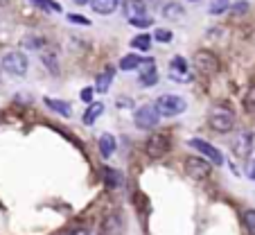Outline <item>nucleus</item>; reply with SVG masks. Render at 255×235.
I'll use <instances>...</instances> for the list:
<instances>
[{"label":"nucleus","instance_id":"nucleus-1","mask_svg":"<svg viewBox=\"0 0 255 235\" xmlns=\"http://www.w3.org/2000/svg\"><path fill=\"white\" fill-rule=\"evenodd\" d=\"M156 109H158L160 116L172 118V116H181L187 109V102L183 100L181 95H174V93H165V95L156 97Z\"/></svg>","mask_w":255,"mask_h":235},{"label":"nucleus","instance_id":"nucleus-2","mask_svg":"<svg viewBox=\"0 0 255 235\" xmlns=\"http://www.w3.org/2000/svg\"><path fill=\"white\" fill-rule=\"evenodd\" d=\"M160 113L158 109H156V104H143V107L136 109V113H133V124L138 129H143V131H149V129H154L156 124L160 122Z\"/></svg>","mask_w":255,"mask_h":235},{"label":"nucleus","instance_id":"nucleus-3","mask_svg":"<svg viewBox=\"0 0 255 235\" xmlns=\"http://www.w3.org/2000/svg\"><path fill=\"white\" fill-rule=\"evenodd\" d=\"M208 124H210L215 131H219V134H228L230 129L235 127V116H233V111H228L226 107H217L210 111Z\"/></svg>","mask_w":255,"mask_h":235},{"label":"nucleus","instance_id":"nucleus-4","mask_svg":"<svg viewBox=\"0 0 255 235\" xmlns=\"http://www.w3.org/2000/svg\"><path fill=\"white\" fill-rule=\"evenodd\" d=\"M2 70L5 73H9V75H16V77H23L27 73V66H30V61H27V57L23 52H18V50H11V52H7L5 57H2Z\"/></svg>","mask_w":255,"mask_h":235},{"label":"nucleus","instance_id":"nucleus-5","mask_svg":"<svg viewBox=\"0 0 255 235\" xmlns=\"http://www.w3.org/2000/svg\"><path fill=\"white\" fill-rule=\"evenodd\" d=\"M185 172L192 176V179L203 181V179L210 176L213 165H210V160L203 158V156H187V158H185Z\"/></svg>","mask_w":255,"mask_h":235},{"label":"nucleus","instance_id":"nucleus-6","mask_svg":"<svg viewBox=\"0 0 255 235\" xmlns=\"http://www.w3.org/2000/svg\"><path fill=\"white\" fill-rule=\"evenodd\" d=\"M194 66H197V70L203 73V75H215L219 70V57L215 52H210V50L201 48L194 52Z\"/></svg>","mask_w":255,"mask_h":235},{"label":"nucleus","instance_id":"nucleus-7","mask_svg":"<svg viewBox=\"0 0 255 235\" xmlns=\"http://www.w3.org/2000/svg\"><path fill=\"white\" fill-rule=\"evenodd\" d=\"M172 147V140L167 134H154L149 136L147 145H145V152H147L149 158H160V156H165L167 152H170Z\"/></svg>","mask_w":255,"mask_h":235},{"label":"nucleus","instance_id":"nucleus-8","mask_svg":"<svg viewBox=\"0 0 255 235\" xmlns=\"http://www.w3.org/2000/svg\"><path fill=\"white\" fill-rule=\"evenodd\" d=\"M190 147H194V150L199 152V154H203L210 163H215V165H223V154L215 147V145H210L208 140H201V138H192L190 140Z\"/></svg>","mask_w":255,"mask_h":235},{"label":"nucleus","instance_id":"nucleus-9","mask_svg":"<svg viewBox=\"0 0 255 235\" xmlns=\"http://www.w3.org/2000/svg\"><path fill=\"white\" fill-rule=\"evenodd\" d=\"M253 143H255V136L251 131H242L239 136H235L233 154L237 158H249V154L253 152Z\"/></svg>","mask_w":255,"mask_h":235},{"label":"nucleus","instance_id":"nucleus-10","mask_svg":"<svg viewBox=\"0 0 255 235\" xmlns=\"http://www.w3.org/2000/svg\"><path fill=\"white\" fill-rule=\"evenodd\" d=\"M156 84H158V73H156L154 59H147L140 66V86L149 88V86H156Z\"/></svg>","mask_w":255,"mask_h":235},{"label":"nucleus","instance_id":"nucleus-11","mask_svg":"<svg viewBox=\"0 0 255 235\" xmlns=\"http://www.w3.org/2000/svg\"><path fill=\"white\" fill-rule=\"evenodd\" d=\"M124 16H127L129 21L147 18V5H145V0H124Z\"/></svg>","mask_w":255,"mask_h":235},{"label":"nucleus","instance_id":"nucleus-12","mask_svg":"<svg viewBox=\"0 0 255 235\" xmlns=\"http://www.w3.org/2000/svg\"><path fill=\"white\" fill-rule=\"evenodd\" d=\"M170 77L174 81L190 79V73H187V61L183 57H174L170 61Z\"/></svg>","mask_w":255,"mask_h":235},{"label":"nucleus","instance_id":"nucleus-13","mask_svg":"<svg viewBox=\"0 0 255 235\" xmlns=\"http://www.w3.org/2000/svg\"><path fill=\"white\" fill-rule=\"evenodd\" d=\"M115 147H117L115 136H111V134H102L100 140H97V150H100V154L104 156V158L115 154Z\"/></svg>","mask_w":255,"mask_h":235},{"label":"nucleus","instance_id":"nucleus-14","mask_svg":"<svg viewBox=\"0 0 255 235\" xmlns=\"http://www.w3.org/2000/svg\"><path fill=\"white\" fill-rule=\"evenodd\" d=\"M102 176H104V183H107V188H120L124 183V176L120 174L117 170H113V167H104L102 170Z\"/></svg>","mask_w":255,"mask_h":235},{"label":"nucleus","instance_id":"nucleus-15","mask_svg":"<svg viewBox=\"0 0 255 235\" xmlns=\"http://www.w3.org/2000/svg\"><path fill=\"white\" fill-rule=\"evenodd\" d=\"M91 5H93V9H95V14L109 16V14H113V11L117 9V0H93Z\"/></svg>","mask_w":255,"mask_h":235},{"label":"nucleus","instance_id":"nucleus-16","mask_svg":"<svg viewBox=\"0 0 255 235\" xmlns=\"http://www.w3.org/2000/svg\"><path fill=\"white\" fill-rule=\"evenodd\" d=\"M104 113V104L102 102H93L91 107L86 109V113H84V124H93L97 120V118Z\"/></svg>","mask_w":255,"mask_h":235},{"label":"nucleus","instance_id":"nucleus-17","mask_svg":"<svg viewBox=\"0 0 255 235\" xmlns=\"http://www.w3.org/2000/svg\"><path fill=\"white\" fill-rule=\"evenodd\" d=\"M160 14H163V18L174 21V18H181L183 16V7L179 5V2H167V5L160 9Z\"/></svg>","mask_w":255,"mask_h":235},{"label":"nucleus","instance_id":"nucleus-18","mask_svg":"<svg viewBox=\"0 0 255 235\" xmlns=\"http://www.w3.org/2000/svg\"><path fill=\"white\" fill-rule=\"evenodd\" d=\"M140 66H143V59H140L138 54H124V57L120 59V68L122 70H138Z\"/></svg>","mask_w":255,"mask_h":235},{"label":"nucleus","instance_id":"nucleus-19","mask_svg":"<svg viewBox=\"0 0 255 235\" xmlns=\"http://www.w3.org/2000/svg\"><path fill=\"white\" fill-rule=\"evenodd\" d=\"M45 107L52 109L54 113H61V116H70V104L61 100H52V97H45Z\"/></svg>","mask_w":255,"mask_h":235},{"label":"nucleus","instance_id":"nucleus-20","mask_svg":"<svg viewBox=\"0 0 255 235\" xmlns=\"http://www.w3.org/2000/svg\"><path fill=\"white\" fill-rule=\"evenodd\" d=\"M111 81H113V70H104V73H100V75H97L95 91L97 93H107L109 86H111Z\"/></svg>","mask_w":255,"mask_h":235},{"label":"nucleus","instance_id":"nucleus-21","mask_svg":"<svg viewBox=\"0 0 255 235\" xmlns=\"http://www.w3.org/2000/svg\"><path fill=\"white\" fill-rule=\"evenodd\" d=\"M131 48L145 50V52H147V50L151 48V37H149V34H138V37H133L131 39Z\"/></svg>","mask_w":255,"mask_h":235},{"label":"nucleus","instance_id":"nucleus-22","mask_svg":"<svg viewBox=\"0 0 255 235\" xmlns=\"http://www.w3.org/2000/svg\"><path fill=\"white\" fill-rule=\"evenodd\" d=\"M34 7H38V9L43 11H54V14H59L61 11V5L59 2H54V0H30Z\"/></svg>","mask_w":255,"mask_h":235},{"label":"nucleus","instance_id":"nucleus-23","mask_svg":"<svg viewBox=\"0 0 255 235\" xmlns=\"http://www.w3.org/2000/svg\"><path fill=\"white\" fill-rule=\"evenodd\" d=\"M120 229H122V222H120L117 215L107 217V222H104V231H107L109 235H117V233H120Z\"/></svg>","mask_w":255,"mask_h":235},{"label":"nucleus","instance_id":"nucleus-24","mask_svg":"<svg viewBox=\"0 0 255 235\" xmlns=\"http://www.w3.org/2000/svg\"><path fill=\"white\" fill-rule=\"evenodd\" d=\"M230 9V0H213L210 2V14L213 16H219V14H223V11H228Z\"/></svg>","mask_w":255,"mask_h":235},{"label":"nucleus","instance_id":"nucleus-25","mask_svg":"<svg viewBox=\"0 0 255 235\" xmlns=\"http://www.w3.org/2000/svg\"><path fill=\"white\" fill-rule=\"evenodd\" d=\"M242 222H244L246 231H249L251 235H255V208L244 210V215H242Z\"/></svg>","mask_w":255,"mask_h":235},{"label":"nucleus","instance_id":"nucleus-26","mask_svg":"<svg viewBox=\"0 0 255 235\" xmlns=\"http://www.w3.org/2000/svg\"><path fill=\"white\" fill-rule=\"evenodd\" d=\"M244 109H246L249 113H255V86H251L249 93H246V97H244Z\"/></svg>","mask_w":255,"mask_h":235},{"label":"nucleus","instance_id":"nucleus-27","mask_svg":"<svg viewBox=\"0 0 255 235\" xmlns=\"http://www.w3.org/2000/svg\"><path fill=\"white\" fill-rule=\"evenodd\" d=\"M230 9H233V14H235V16H244L246 11L251 9V5H249V2H246V0H242V2H235V7H230Z\"/></svg>","mask_w":255,"mask_h":235},{"label":"nucleus","instance_id":"nucleus-28","mask_svg":"<svg viewBox=\"0 0 255 235\" xmlns=\"http://www.w3.org/2000/svg\"><path fill=\"white\" fill-rule=\"evenodd\" d=\"M23 43H25V48H32V50L43 48V39L41 37H27Z\"/></svg>","mask_w":255,"mask_h":235},{"label":"nucleus","instance_id":"nucleus-29","mask_svg":"<svg viewBox=\"0 0 255 235\" xmlns=\"http://www.w3.org/2000/svg\"><path fill=\"white\" fill-rule=\"evenodd\" d=\"M93 95H95V88H91V86L81 88V93H79V97L86 102V104H93Z\"/></svg>","mask_w":255,"mask_h":235},{"label":"nucleus","instance_id":"nucleus-30","mask_svg":"<svg viewBox=\"0 0 255 235\" xmlns=\"http://www.w3.org/2000/svg\"><path fill=\"white\" fill-rule=\"evenodd\" d=\"M154 39H156V41H160V43H167V41H172V32H170V30H156V32H154Z\"/></svg>","mask_w":255,"mask_h":235},{"label":"nucleus","instance_id":"nucleus-31","mask_svg":"<svg viewBox=\"0 0 255 235\" xmlns=\"http://www.w3.org/2000/svg\"><path fill=\"white\" fill-rule=\"evenodd\" d=\"M133 27H140V30H145V27H151V16H147V18H136V21H129Z\"/></svg>","mask_w":255,"mask_h":235},{"label":"nucleus","instance_id":"nucleus-32","mask_svg":"<svg viewBox=\"0 0 255 235\" xmlns=\"http://www.w3.org/2000/svg\"><path fill=\"white\" fill-rule=\"evenodd\" d=\"M43 61H45V66H48L50 73H57V70H59V68H57V61H54L50 54H45V57H43Z\"/></svg>","mask_w":255,"mask_h":235},{"label":"nucleus","instance_id":"nucleus-33","mask_svg":"<svg viewBox=\"0 0 255 235\" xmlns=\"http://www.w3.org/2000/svg\"><path fill=\"white\" fill-rule=\"evenodd\" d=\"M68 21H70V23H79V25H88V23H91V21H88V18L79 16V14H70V16H68Z\"/></svg>","mask_w":255,"mask_h":235},{"label":"nucleus","instance_id":"nucleus-34","mask_svg":"<svg viewBox=\"0 0 255 235\" xmlns=\"http://www.w3.org/2000/svg\"><path fill=\"white\" fill-rule=\"evenodd\" d=\"M68 235H91V229H88V226H77V229H73Z\"/></svg>","mask_w":255,"mask_h":235},{"label":"nucleus","instance_id":"nucleus-35","mask_svg":"<svg viewBox=\"0 0 255 235\" xmlns=\"http://www.w3.org/2000/svg\"><path fill=\"white\" fill-rule=\"evenodd\" d=\"M246 176L255 181V160H249V163H246Z\"/></svg>","mask_w":255,"mask_h":235},{"label":"nucleus","instance_id":"nucleus-36","mask_svg":"<svg viewBox=\"0 0 255 235\" xmlns=\"http://www.w3.org/2000/svg\"><path fill=\"white\" fill-rule=\"evenodd\" d=\"M74 5H88V2H93V0H73Z\"/></svg>","mask_w":255,"mask_h":235},{"label":"nucleus","instance_id":"nucleus-37","mask_svg":"<svg viewBox=\"0 0 255 235\" xmlns=\"http://www.w3.org/2000/svg\"><path fill=\"white\" fill-rule=\"evenodd\" d=\"M187 2H199V0H187Z\"/></svg>","mask_w":255,"mask_h":235}]
</instances>
